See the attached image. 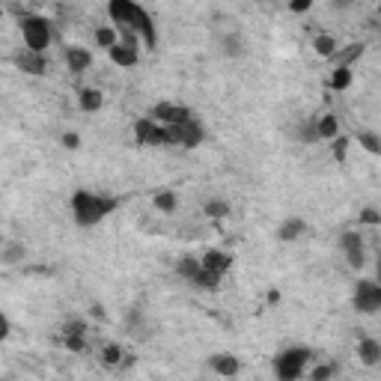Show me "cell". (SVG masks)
<instances>
[{"instance_id": "6da1fadb", "label": "cell", "mask_w": 381, "mask_h": 381, "mask_svg": "<svg viewBox=\"0 0 381 381\" xmlns=\"http://www.w3.org/2000/svg\"><path fill=\"white\" fill-rule=\"evenodd\" d=\"M119 206H123V200L116 194H105V190H93V188H78L72 200H69L72 220H75V227H81V229L98 227L102 220L114 215Z\"/></svg>"}, {"instance_id": "7a4b0ae2", "label": "cell", "mask_w": 381, "mask_h": 381, "mask_svg": "<svg viewBox=\"0 0 381 381\" xmlns=\"http://www.w3.org/2000/svg\"><path fill=\"white\" fill-rule=\"evenodd\" d=\"M18 30L24 36V51H33V54H45L54 42V27L45 15L39 12H24L18 18Z\"/></svg>"}, {"instance_id": "3957f363", "label": "cell", "mask_w": 381, "mask_h": 381, "mask_svg": "<svg viewBox=\"0 0 381 381\" xmlns=\"http://www.w3.org/2000/svg\"><path fill=\"white\" fill-rule=\"evenodd\" d=\"M313 364V348L307 346H289L283 352L274 355V378L277 381H301L307 366Z\"/></svg>"}, {"instance_id": "277c9868", "label": "cell", "mask_w": 381, "mask_h": 381, "mask_svg": "<svg viewBox=\"0 0 381 381\" xmlns=\"http://www.w3.org/2000/svg\"><path fill=\"white\" fill-rule=\"evenodd\" d=\"M123 30L134 33V36H137V42H140V45H146V48H155V45H158V27H155V21H152V15H149L140 3H132V9H128V18H125V24H123Z\"/></svg>"}, {"instance_id": "5b68a950", "label": "cell", "mask_w": 381, "mask_h": 381, "mask_svg": "<svg viewBox=\"0 0 381 381\" xmlns=\"http://www.w3.org/2000/svg\"><path fill=\"white\" fill-rule=\"evenodd\" d=\"M352 304L360 316H375L381 310V286L375 280H357L355 283V295H352Z\"/></svg>"}, {"instance_id": "8992f818", "label": "cell", "mask_w": 381, "mask_h": 381, "mask_svg": "<svg viewBox=\"0 0 381 381\" xmlns=\"http://www.w3.org/2000/svg\"><path fill=\"white\" fill-rule=\"evenodd\" d=\"M149 119H155V123L164 125V128H176V125H185V123H190V119H197V116H194V110L185 107V105L158 102V105H152V110H149Z\"/></svg>"}, {"instance_id": "52a82bcc", "label": "cell", "mask_w": 381, "mask_h": 381, "mask_svg": "<svg viewBox=\"0 0 381 381\" xmlns=\"http://www.w3.org/2000/svg\"><path fill=\"white\" fill-rule=\"evenodd\" d=\"M206 140V125L200 119H190L185 125H176V128H167V143L170 146H182V149H197L203 146Z\"/></svg>"}, {"instance_id": "ba28073f", "label": "cell", "mask_w": 381, "mask_h": 381, "mask_svg": "<svg viewBox=\"0 0 381 381\" xmlns=\"http://www.w3.org/2000/svg\"><path fill=\"white\" fill-rule=\"evenodd\" d=\"M132 132H134V143H137V146H149V149H155V146H170V143H167V128L158 125L155 119H149V116L134 119Z\"/></svg>"}, {"instance_id": "9c48e42d", "label": "cell", "mask_w": 381, "mask_h": 381, "mask_svg": "<svg viewBox=\"0 0 381 381\" xmlns=\"http://www.w3.org/2000/svg\"><path fill=\"white\" fill-rule=\"evenodd\" d=\"M339 247H343L346 263L352 265L355 272H360V268L366 265V242H364V236H360L357 229H346V233L339 236Z\"/></svg>"}, {"instance_id": "30bf717a", "label": "cell", "mask_w": 381, "mask_h": 381, "mask_svg": "<svg viewBox=\"0 0 381 381\" xmlns=\"http://www.w3.org/2000/svg\"><path fill=\"white\" fill-rule=\"evenodd\" d=\"M233 254H227V250H218V247H212V250H206L203 256H200V265H203V272H209V274H218V277H224L229 268H233Z\"/></svg>"}, {"instance_id": "8fae6325", "label": "cell", "mask_w": 381, "mask_h": 381, "mask_svg": "<svg viewBox=\"0 0 381 381\" xmlns=\"http://www.w3.org/2000/svg\"><path fill=\"white\" fill-rule=\"evenodd\" d=\"M15 69L18 72H24V75H33V78H42L48 72V57L45 54H33V51H21V54H15Z\"/></svg>"}, {"instance_id": "7c38bea8", "label": "cell", "mask_w": 381, "mask_h": 381, "mask_svg": "<svg viewBox=\"0 0 381 381\" xmlns=\"http://www.w3.org/2000/svg\"><path fill=\"white\" fill-rule=\"evenodd\" d=\"M209 369L220 378H236L238 373H242V360H238L236 355H229V352H218V355L209 357Z\"/></svg>"}, {"instance_id": "4fadbf2b", "label": "cell", "mask_w": 381, "mask_h": 381, "mask_svg": "<svg viewBox=\"0 0 381 381\" xmlns=\"http://www.w3.org/2000/svg\"><path fill=\"white\" fill-rule=\"evenodd\" d=\"M66 66H69V72L72 75H84L89 66H93V51L84 45H69L66 48Z\"/></svg>"}, {"instance_id": "5bb4252c", "label": "cell", "mask_w": 381, "mask_h": 381, "mask_svg": "<svg viewBox=\"0 0 381 381\" xmlns=\"http://www.w3.org/2000/svg\"><path fill=\"white\" fill-rule=\"evenodd\" d=\"M107 57H110V63L119 66V69H132V66L140 63V48L125 45V42H116V45L107 51Z\"/></svg>"}, {"instance_id": "9a60e30c", "label": "cell", "mask_w": 381, "mask_h": 381, "mask_svg": "<svg viewBox=\"0 0 381 381\" xmlns=\"http://www.w3.org/2000/svg\"><path fill=\"white\" fill-rule=\"evenodd\" d=\"M357 360L364 366H378L381 364V343L375 337H364L357 343Z\"/></svg>"}, {"instance_id": "2e32d148", "label": "cell", "mask_w": 381, "mask_h": 381, "mask_svg": "<svg viewBox=\"0 0 381 381\" xmlns=\"http://www.w3.org/2000/svg\"><path fill=\"white\" fill-rule=\"evenodd\" d=\"M307 220L304 218H286L283 224H280L277 229V238L280 242H298V238H304L307 236Z\"/></svg>"}, {"instance_id": "e0dca14e", "label": "cell", "mask_w": 381, "mask_h": 381, "mask_svg": "<svg viewBox=\"0 0 381 381\" xmlns=\"http://www.w3.org/2000/svg\"><path fill=\"white\" fill-rule=\"evenodd\" d=\"M105 105V96H102V89H96V87H84L81 93H78V107L84 110V114H98Z\"/></svg>"}, {"instance_id": "ac0fdd59", "label": "cell", "mask_w": 381, "mask_h": 381, "mask_svg": "<svg viewBox=\"0 0 381 381\" xmlns=\"http://www.w3.org/2000/svg\"><path fill=\"white\" fill-rule=\"evenodd\" d=\"M313 125H316V140H334V137H339V116L337 114H322Z\"/></svg>"}, {"instance_id": "d6986e66", "label": "cell", "mask_w": 381, "mask_h": 381, "mask_svg": "<svg viewBox=\"0 0 381 381\" xmlns=\"http://www.w3.org/2000/svg\"><path fill=\"white\" fill-rule=\"evenodd\" d=\"M360 57H364V42H352L346 48H337V54L330 60H334V66H348V69H352Z\"/></svg>"}, {"instance_id": "ffe728a7", "label": "cell", "mask_w": 381, "mask_h": 381, "mask_svg": "<svg viewBox=\"0 0 381 381\" xmlns=\"http://www.w3.org/2000/svg\"><path fill=\"white\" fill-rule=\"evenodd\" d=\"M152 206H155V212H161V215H173L176 209H179V197H176V190H155V197H152Z\"/></svg>"}, {"instance_id": "44dd1931", "label": "cell", "mask_w": 381, "mask_h": 381, "mask_svg": "<svg viewBox=\"0 0 381 381\" xmlns=\"http://www.w3.org/2000/svg\"><path fill=\"white\" fill-rule=\"evenodd\" d=\"M337 48H339V42H337L334 33H316V36H313V51H316L319 57L330 60V57L337 54Z\"/></svg>"}, {"instance_id": "7402d4cb", "label": "cell", "mask_w": 381, "mask_h": 381, "mask_svg": "<svg viewBox=\"0 0 381 381\" xmlns=\"http://www.w3.org/2000/svg\"><path fill=\"white\" fill-rule=\"evenodd\" d=\"M352 81H355L352 69H348V66H334V72H330V78H328V87L337 89V93H343V89L352 87Z\"/></svg>"}, {"instance_id": "603a6c76", "label": "cell", "mask_w": 381, "mask_h": 381, "mask_svg": "<svg viewBox=\"0 0 381 381\" xmlns=\"http://www.w3.org/2000/svg\"><path fill=\"white\" fill-rule=\"evenodd\" d=\"M24 256H27V247L18 242H6L0 247V263L3 265H18V263H24Z\"/></svg>"}, {"instance_id": "cb8c5ba5", "label": "cell", "mask_w": 381, "mask_h": 381, "mask_svg": "<svg viewBox=\"0 0 381 381\" xmlns=\"http://www.w3.org/2000/svg\"><path fill=\"white\" fill-rule=\"evenodd\" d=\"M123 360H125V348L119 343H107L102 346V364L110 369H123Z\"/></svg>"}, {"instance_id": "d4e9b609", "label": "cell", "mask_w": 381, "mask_h": 381, "mask_svg": "<svg viewBox=\"0 0 381 381\" xmlns=\"http://www.w3.org/2000/svg\"><path fill=\"white\" fill-rule=\"evenodd\" d=\"M176 272H179V277H185L188 283H194V280L200 277V272H203V265H200L197 256H182L176 263Z\"/></svg>"}, {"instance_id": "484cf974", "label": "cell", "mask_w": 381, "mask_h": 381, "mask_svg": "<svg viewBox=\"0 0 381 381\" xmlns=\"http://www.w3.org/2000/svg\"><path fill=\"white\" fill-rule=\"evenodd\" d=\"M119 42V30L110 27V24H102L96 27V48H105V51H110Z\"/></svg>"}, {"instance_id": "4316f807", "label": "cell", "mask_w": 381, "mask_h": 381, "mask_svg": "<svg viewBox=\"0 0 381 381\" xmlns=\"http://www.w3.org/2000/svg\"><path fill=\"white\" fill-rule=\"evenodd\" d=\"M203 215L212 220H224V218H229V203L227 200H209L203 206Z\"/></svg>"}, {"instance_id": "83f0119b", "label": "cell", "mask_w": 381, "mask_h": 381, "mask_svg": "<svg viewBox=\"0 0 381 381\" xmlns=\"http://www.w3.org/2000/svg\"><path fill=\"white\" fill-rule=\"evenodd\" d=\"M357 146H364L369 155H381V137L375 132H360L357 134Z\"/></svg>"}, {"instance_id": "f1b7e54d", "label": "cell", "mask_w": 381, "mask_h": 381, "mask_svg": "<svg viewBox=\"0 0 381 381\" xmlns=\"http://www.w3.org/2000/svg\"><path fill=\"white\" fill-rule=\"evenodd\" d=\"M337 364H316L313 369H310V381H330L337 375Z\"/></svg>"}, {"instance_id": "f546056e", "label": "cell", "mask_w": 381, "mask_h": 381, "mask_svg": "<svg viewBox=\"0 0 381 381\" xmlns=\"http://www.w3.org/2000/svg\"><path fill=\"white\" fill-rule=\"evenodd\" d=\"M357 224H364V227H378L381 224V212L375 206H366V209H360V215H357Z\"/></svg>"}, {"instance_id": "4dcf8cb0", "label": "cell", "mask_w": 381, "mask_h": 381, "mask_svg": "<svg viewBox=\"0 0 381 381\" xmlns=\"http://www.w3.org/2000/svg\"><path fill=\"white\" fill-rule=\"evenodd\" d=\"M348 143H352V137H346V134H339L330 140V149H334V155H337V161H346V149Z\"/></svg>"}, {"instance_id": "1f68e13d", "label": "cell", "mask_w": 381, "mask_h": 381, "mask_svg": "<svg viewBox=\"0 0 381 381\" xmlns=\"http://www.w3.org/2000/svg\"><path fill=\"white\" fill-rule=\"evenodd\" d=\"M224 51H227L229 57H238V54L245 51V48H242V39H238L236 33H233V36H227V39H224Z\"/></svg>"}, {"instance_id": "d6a6232c", "label": "cell", "mask_w": 381, "mask_h": 381, "mask_svg": "<svg viewBox=\"0 0 381 381\" xmlns=\"http://www.w3.org/2000/svg\"><path fill=\"white\" fill-rule=\"evenodd\" d=\"M60 146L72 149V152H75V149H81V134H78V132H66L63 137H60Z\"/></svg>"}, {"instance_id": "836d02e7", "label": "cell", "mask_w": 381, "mask_h": 381, "mask_svg": "<svg viewBox=\"0 0 381 381\" xmlns=\"http://www.w3.org/2000/svg\"><path fill=\"white\" fill-rule=\"evenodd\" d=\"M298 137H301V143H310V140H316V125L304 123V125H301V132H298Z\"/></svg>"}, {"instance_id": "e575fe53", "label": "cell", "mask_w": 381, "mask_h": 381, "mask_svg": "<svg viewBox=\"0 0 381 381\" xmlns=\"http://www.w3.org/2000/svg\"><path fill=\"white\" fill-rule=\"evenodd\" d=\"M9 334H12V322L6 319V313H0V343L9 339Z\"/></svg>"}, {"instance_id": "d590c367", "label": "cell", "mask_w": 381, "mask_h": 381, "mask_svg": "<svg viewBox=\"0 0 381 381\" xmlns=\"http://www.w3.org/2000/svg\"><path fill=\"white\" fill-rule=\"evenodd\" d=\"M313 9V0H295V3H289V12H310Z\"/></svg>"}, {"instance_id": "8d00e7d4", "label": "cell", "mask_w": 381, "mask_h": 381, "mask_svg": "<svg viewBox=\"0 0 381 381\" xmlns=\"http://www.w3.org/2000/svg\"><path fill=\"white\" fill-rule=\"evenodd\" d=\"M89 313L98 316V319H105V307L102 304H93V307H89Z\"/></svg>"}]
</instances>
